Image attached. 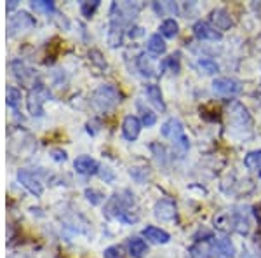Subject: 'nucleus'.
Segmentation results:
<instances>
[{"mask_svg": "<svg viewBox=\"0 0 261 258\" xmlns=\"http://www.w3.org/2000/svg\"><path fill=\"white\" fill-rule=\"evenodd\" d=\"M162 134L167 139H171V143L174 147H178L179 150H188L190 143H188V136L185 133V126L181 124L178 119H169L166 124L162 126Z\"/></svg>", "mask_w": 261, "mask_h": 258, "instance_id": "1", "label": "nucleus"}, {"mask_svg": "<svg viewBox=\"0 0 261 258\" xmlns=\"http://www.w3.org/2000/svg\"><path fill=\"white\" fill-rule=\"evenodd\" d=\"M92 101H94V105L99 110H110L120 101V92L117 91V87L110 86V84H105V86L98 87Z\"/></svg>", "mask_w": 261, "mask_h": 258, "instance_id": "2", "label": "nucleus"}, {"mask_svg": "<svg viewBox=\"0 0 261 258\" xmlns=\"http://www.w3.org/2000/svg\"><path fill=\"white\" fill-rule=\"evenodd\" d=\"M49 98H50L49 91L45 89L42 84H35V87H33L30 91V95H28V110H30L32 115L40 117L42 113H44V107H42V105Z\"/></svg>", "mask_w": 261, "mask_h": 258, "instance_id": "3", "label": "nucleus"}, {"mask_svg": "<svg viewBox=\"0 0 261 258\" xmlns=\"http://www.w3.org/2000/svg\"><path fill=\"white\" fill-rule=\"evenodd\" d=\"M213 89L214 92H218V95H221V96H235L242 91V87L237 80L228 79V77H220L213 82Z\"/></svg>", "mask_w": 261, "mask_h": 258, "instance_id": "4", "label": "nucleus"}, {"mask_svg": "<svg viewBox=\"0 0 261 258\" xmlns=\"http://www.w3.org/2000/svg\"><path fill=\"white\" fill-rule=\"evenodd\" d=\"M18 180L23 187H27L33 196H42L44 187H42V181L37 178L35 173L28 171V169H19L18 171Z\"/></svg>", "mask_w": 261, "mask_h": 258, "instance_id": "5", "label": "nucleus"}, {"mask_svg": "<svg viewBox=\"0 0 261 258\" xmlns=\"http://www.w3.org/2000/svg\"><path fill=\"white\" fill-rule=\"evenodd\" d=\"M32 27H35V19L28 12H19V14L12 16L9 21V35H14L16 32L28 30Z\"/></svg>", "mask_w": 261, "mask_h": 258, "instance_id": "6", "label": "nucleus"}, {"mask_svg": "<svg viewBox=\"0 0 261 258\" xmlns=\"http://www.w3.org/2000/svg\"><path fill=\"white\" fill-rule=\"evenodd\" d=\"M155 217L159 220H162V222H171V220L176 218V204L169 199H162V201H159L157 204H155Z\"/></svg>", "mask_w": 261, "mask_h": 258, "instance_id": "7", "label": "nucleus"}, {"mask_svg": "<svg viewBox=\"0 0 261 258\" xmlns=\"http://www.w3.org/2000/svg\"><path fill=\"white\" fill-rule=\"evenodd\" d=\"M193 33H195V37L199 40H220L221 39V33L216 30V28H213L209 23H205V21H197L195 25H193Z\"/></svg>", "mask_w": 261, "mask_h": 258, "instance_id": "8", "label": "nucleus"}, {"mask_svg": "<svg viewBox=\"0 0 261 258\" xmlns=\"http://www.w3.org/2000/svg\"><path fill=\"white\" fill-rule=\"evenodd\" d=\"M140 131H141V122H140L138 117H134V115L125 117L124 124H122V134H124L125 139L134 142V139L140 136Z\"/></svg>", "mask_w": 261, "mask_h": 258, "instance_id": "9", "label": "nucleus"}, {"mask_svg": "<svg viewBox=\"0 0 261 258\" xmlns=\"http://www.w3.org/2000/svg\"><path fill=\"white\" fill-rule=\"evenodd\" d=\"M230 122H233V124H237L239 128H244V122H246L247 126H251V117L249 113H247V110L242 107L241 103H231L230 107Z\"/></svg>", "mask_w": 261, "mask_h": 258, "instance_id": "10", "label": "nucleus"}, {"mask_svg": "<svg viewBox=\"0 0 261 258\" xmlns=\"http://www.w3.org/2000/svg\"><path fill=\"white\" fill-rule=\"evenodd\" d=\"M211 19L213 23L216 25L218 30H230L233 27V21H231V16L228 11L225 9H216L211 12Z\"/></svg>", "mask_w": 261, "mask_h": 258, "instance_id": "11", "label": "nucleus"}, {"mask_svg": "<svg viewBox=\"0 0 261 258\" xmlns=\"http://www.w3.org/2000/svg\"><path fill=\"white\" fill-rule=\"evenodd\" d=\"M73 166L79 173H82V175H94V173H98V169H99L98 162H96L94 159L87 157V155H82V157L75 159Z\"/></svg>", "mask_w": 261, "mask_h": 258, "instance_id": "12", "label": "nucleus"}, {"mask_svg": "<svg viewBox=\"0 0 261 258\" xmlns=\"http://www.w3.org/2000/svg\"><path fill=\"white\" fill-rule=\"evenodd\" d=\"M143 236L155 244H166V243H169V239H171V236L159 227H146L145 230H143Z\"/></svg>", "mask_w": 261, "mask_h": 258, "instance_id": "13", "label": "nucleus"}, {"mask_svg": "<svg viewBox=\"0 0 261 258\" xmlns=\"http://www.w3.org/2000/svg\"><path fill=\"white\" fill-rule=\"evenodd\" d=\"M129 253L133 258H143L148 253V246L146 243L140 238H133L129 241Z\"/></svg>", "mask_w": 261, "mask_h": 258, "instance_id": "14", "label": "nucleus"}, {"mask_svg": "<svg viewBox=\"0 0 261 258\" xmlns=\"http://www.w3.org/2000/svg\"><path fill=\"white\" fill-rule=\"evenodd\" d=\"M213 249L223 256H233L235 255V248H233V244H231L230 239H214L213 241Z\"/></svg>", "mask_w": 261, "mask_h": 258, "instance_id": "15", "label": "nucleus"}, {"mask_svg": "<svg viewBox=\"0 0 261 258\" xmlns=\"http://www.w3.org/2000/svg\"><path fill=\"white\" fill-rule=\"evenodd\" d=\"M146 96H148V100L151 101V103L155 105L159 110H166V103H164L162 100V92H161V87H157L155 84H150L148 87H146Z\"/></svg>", "mask_w": 261, "mask_h": 258, "instance_id": "16", "label": "nucleus"}, {"mask_svg": "<svg viewBox=\"0 0 261 258\" xmlns=\"http://www.w3.org/2000/svg\"><path fill=\"white\" fill-rule=\"evenodd\" d=\"M178 32H179V25L176 19L169 18L161 25V33L164 37H167V39H174V37L178 35Z\"/></svg>", "mask_w": 261, "mask_h": 258, "instance_id": "17", "label": "nucleus"}, {"mask_svg": "<svg viewBox=\"0 0 261 258\" xmlns=\"http://www.w3.org/2000/svg\"><path fill=\"white\" fill-rule=\"evenodd\" d=\"M166 42H164V39L159 33H155V35H151L148 39V51L153 54H164L166 53Z\"/></svg>", "mask_w": 261, "mask_h": 258, "instance_id": "18", "label": "nucleus"}, {"mask_svg": "<svg viewBox=\"0 0 261 258\" xmlns=\"http://www.w3.org/2000/svg\"><path fill=\"white\" fill-rule=\"evenodd\" d=\"M244 162H246V166L252 169V171H259L261 169V150H254V152H251V154H247L246 159H244Z\"/></svg>", "mask_w": 261, "mask_h": 258, "instance_id": "19", "label": "nucleus"}, {"mask_svg": "<svg viewBox=\"0 0 261 258\" xmlns=\"http://www.w3.org/2000/svg\"><path fill=\"white\" fill-rule=\"evenodd\" d=\"M108 42H110L112 48H117V45L122 44V25L112 23V30H110V35H108Z\"/></svg>", "mask_w": 261, "mask_h": 258, "instance_id": "20", "label": "nucleus"}, {"mask_svg": "<svg viewBox=\"0 0 261 258\" xmlns=\"http://www.w3.org/2000/svg\"><path fill=\"white\" fill-rule=\"evenodd\" d=\"M19 101H21V92L16 89V87H9V89H7V105H9L11 108L18 110Z\"/></svg>", "mask_w": 261, "mask_h": 258, "instance_id": "21", "label": "nucleus"}, {"mask_svg": "<svg viewBox=\"0 0 261 258\" xmlns=\"http://www.w3.org/2000/svg\"><path fill=\"white\" fill-rule=\"evenodd\" d=\"M32 7L35 11H40V12H45V14H49V12L54 11V4L49 2V0H40V2H32Z\"/></svg>", "mask_w": 261, "mask_h": 258, "instance_id": "22", "label": "nucleus"}, {"mask_svg": "<svg viewBox=\"0 0 261 258\" xmlns=\"http://www.w3.org/2000/svg\"><path fill=\"white\" fill-rule=\"evenodd\" d=\"M141 113H143V124H145L146 128H150V126H153V124H155L157 117H155V113H153V112H150V110H145V108H143V110H141Z\"/></svg>", "mask_w": 261, "mask_h": 258, "instance_id": "23", "label": "nucleus"}, {"mask_svg": "<svg viewBox=\"0 0 261 258\" xmlns=\"http://www.w3.org/2000/svg\"><path fill=\"white\" fill-rule=\"evenodd\" d=\"M99 6V2L98 0H94L92 4H89V2H86V4H82V14L86 16V18H91V14L94 12V9L96 7Z\"/></svg>", "mask_w": 261, "mask_h": 258, "instance_id": "24", "label": "nucleus"}, {"mask_svg": "<svg viewBox=\"0 0 261 258\" xmlns=\"http://www.w3.org/2000/svg\"><path fill=\"white\" fill-rule=\"evenodd\" d=\"M199 65H200V68L205 70V74H214V72H218V65H214V63L209 60L200 61Z\"/></svg>", "mask_w": 261, "mask_h": 258, "instance_id": "25", "label": "nucleus"}, {"mask_svg": "<svg viewBox=\"0 0 261 258\" xmlns=\"http://www.w3.org/2000/svg\"><path fill=\"white\" fill-rule=\"evenodd\" d=\"M86 196H87V199L92 202V204H99L101 202V194L99 192H96V190H86Z\"/></svg>", "mask_w": 261, "mask_h": 258, "instance_id": "26", "label": "nucleus"}, {"mask_svg": "<svg viewBox=\"0 0 261 258\" xmlns=\"http://www.w3.org/2000/svg\"><path fill=\"white\" fill-rule=\"evenodd\" d=\"M105 258H120V248L112 246L105 249Z\"/></svg>", "mask_w": 261, "mask_h": 258, "instance_id": "27", "label": "nucleus"}, {"mask_svg": "<svg viewBox=\"0 0 261 258\" xmlns=\"http://www.w3.org/2000/svg\"><path fill=\"white\" fill-rule=\"evenodd\" d=\"M167 63H169V65H171L172 72H178V70H179V60H178V54H176V56H171L169 60H167Z\"/></svg>", "mask_w": 261, "mask_h": 258, "instance_id": "28", "label": "nucleus"}, {"mask_svg": "<svg viewBox=\"0 0 261 258\" xmlns=\"http://www.w3.org/2000/svg\"><path fill=\"white\" fill-rule=\"evenodd\" d=\"M53 157L56 159V160H65V159H66V154H65L63 150L54 149V150H53Z\"/></svg>", "mask_w": 261, "mask_h": 258, "instance_id": "29", "label": "nucleus"}, {"mask_svg": "<svg viewBox=\"0 0 261 258\" xmlns=\"http://www.w3.org/2000/svg\"><path fill=\"white\" fill-rule=\"evenodd\" d=\"M16 6H18V4H16V2H14V0H12V2H9V6H7V9H9V11H11V9H14V7H16Z\"/></svg>", "mask_w": 261, "mask_h": 258, "instance_id": "30", "label": "nucleus"}, {"mask_svg": "<svg viewBox=\"0 0 261 258\" xmlns=\"http://www.w3.org/2000/svg\"><path fill=\"white\" fill-rule=\"evenodd\" d=\"M256 215H258V218L261 220V204H259V208H258V211H256Z\"/></svg>", "mask_w": 261, "mask_h": 258, "instance_id": "31", "label": "nucleus"}, {"mask_svg": "<svg viewBox=\"0 0 261 258\" xmlns=\"http://www.w3.org/2000/svg\"><path fill=\"white\" fill-rule=\"evenodd\" d=\"M259 176H261V169H259Z\"/></svg>", "mask_w": 261, "mask_h": 258, "instance_id": "32", "label": "nucleus"}]
</instances>
